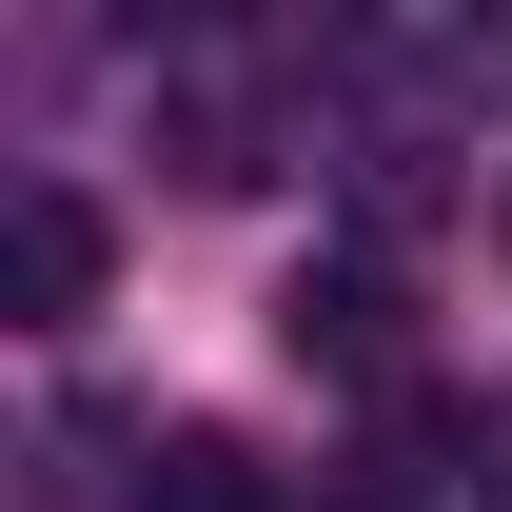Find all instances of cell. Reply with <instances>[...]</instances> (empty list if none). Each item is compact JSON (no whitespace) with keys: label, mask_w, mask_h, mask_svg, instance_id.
<instances>
[{"label":"cell","mask_w":512,"mask_h":512,"mask_svg":"<svg viewBox=\"0 0 512 512\" xmlns=\"http://www.w3.org/2000/svg\"><path fill=\"white\" fill-rule=\"evenodd\" d=\"M158 158H178L197 197H237V178H276V99H256L237 60H178V79H158Z\"/></svg>","instance_id":"cell-3"},{"label":"cell","mask_w":512,"mask_h":512,"mask_svg":"<svg viewBox=\"0 0 512 512\" xmlns=\"http://www.w3.org/2000/svg\"><path fill=\"white\" fill-rule=\"evenodd\" d=\"M99 276H119V237H99L79 178H20V197H0V316H20V335H79Z\"/></svg>","instance_id":"cell-1"},{"label":"cell","mask_w":512,"mask_h":512,"mask_svg":"<svg viewBox=\"0 0 512 512\" xmlns=\"http://www.w3.org/2000/svg\"><path fill=\"white\" fill-rule=\"evenodd\" d=\"M276 316H296V355H316V375H394V355H414V276H394V256H316Z\"/></svg>","instance_id":"cell-2"},{"label":"cell","mask_w":512,"mask_h":512,"mask_svg":"<svg viewBox=\"0 0 512 512\" xmlns=\"http://www.w3.org/2000/svg\"><path fill=\"white\" fill-rule=\"evenodd\" d=\"M119 512H276V473H256L237 434H158V453H138V493H119Z\"/></svg>","instance_id":"cell-4"}]
</instances>
